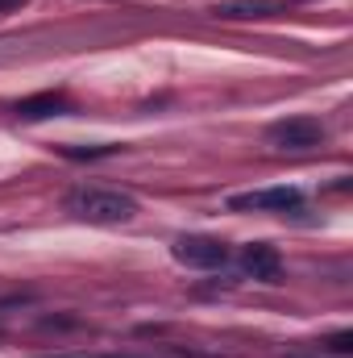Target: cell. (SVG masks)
I'll return each instance as SVG.
<instances>
[{
  "mask_svg": "<svg viewBox=\"0 0 353 358\" xmlns=\"http://www.w3.org/2000/svg\"><path fill=\"white\" fill-rule=\"evenodd\" d=\"M67 213L88 225H125L137 217V200L117 187H75L67 196Z\"/></svg>",
  "mask_w": 353,
  "mask_h": 358,
  "instance_id": "6da1fadb",
  "label": "cell"
},
{
  "mask_svg": "<svg viewBox=\"0 0 353 358\" xmlns=\"http://www.w3.org/2000/svg\"><path fill=\"white\" fill-rule=\"evenodd\" d=\"M266 142L278 150H316L324 146V125L316 117H287L266 129Z\"/></svg>",
  "mask_w": 353,
  "mask_h": 358,
  "instance_id": "7a4b0ae2",
  "label": "cell"
},
{
  "mask_svg": "<svg viewBox=\"0 0 353 358\" xmlns=\"http://www.w3.org/2000/svg\"><path fill=\"white\" fill-rule=\"evenodd\" d=\"M171 255H175V263H183V267H195V271L225 267V259H229L225 242H216V238H200V234H187V238H179Z\"/></svg>",
  "mask_w": 353,
  "mask_h": 358,
  "instance_id": "3957f363",
  "label": "cell"
},
{
  "mask_svg": "<svg viewBox=\"0 0 353 358\" xmlns=\"http://www.w3.org/2000/svg\"><path fill=\"white\" fill-rule=\"evenodd\" d=\"M299 192L295 187H258V192H246V196H233L229 200V208H254V213H287V208H299Z\"/></svg>",
  "mask_w": 353,
  "mask_h": 358,
  "instance_id": "277c9868",
  "label": "cell"
},
{
  "mask_svg": "<svg viewBox=\"0 0 353 358\" xmlns=\"http://www.w3.org/2000/svg\"><path fill=\"white\" fill-rule=\"evenodd\" d=\"M241 267L250 271L254 279H262V283H278V275H283V259H278V250H274V246L254 242V246H246Z\"/></svg>",
  "mask_w": 353,
  "mask_h": 358,
  "instance_id": "5b68a950",
  "label": "cell"
},
{
  "mask_svg": "<svg viewBox=\"0 0 353 358\" xmlns=\"http://www.w3.org/2000/svg\"><path fill=\"white\" fill-rule=\"evenodd\" d=\"M63 108H67V100H63L59 92H42V96L21 100V104H17V117H25V121H42V117H50V113H63Z\"/></svg>",
  "mask_w": 353,
  "mask_h": 358,
  "instance_id": "8992f818",
  "label": "cell"
},
{
  "mask_svg": "<svg viewBox=\"0 0 353 358\" xmlns=\"http://www.w3.org/2000/svg\"><path fill=\"white\" fill-rule=\"evenodd\" d=\"M270 13H278L274 4H262V0H246V4H220L216 8V17H270Z\"/></svg>",
  "mask_w": 353,
  "mask_h": 358,
  "instance_id": "52a82bcc",
  "label": "cell"
},
{
  "mask_svg": "<svg viewBox=\"0 0 353 358\" xmlns=\"http://www.w3.org/2000/svg\"><path fill=\"white\" fill-rule=\"evenodd\" d=\"M333 350H337V355H350L353 350V334H337V338H333Z\"/></svg>",
  "mask_w": 353,
  "mask_h": 358,
  "instance_id": "ba28073f",
  "label": "cell"
},
{
  "mask_svg": "<svg viewBox=\"0 0 353 358\" xmlns=\"http://www.w3.org/2000/svg\"><path fill=\"white\" fill-rule=\"evenodd\" d=\"M4 4H17V0H0V8H4Z\"/></svg>",
  "mask_w": 353,
  "mask_h": 358,
  "instance_id": "9c48e42d",
  "label": "cell"
}]
</instances>
